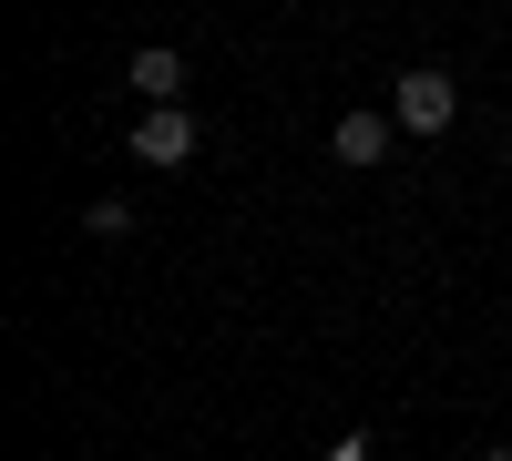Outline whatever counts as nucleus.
I'll list each match as a JSON object with an SVG mask.
<instances>
[{
    "label": "nucleus",
    "instance_id": "obj_1",
    "mask_svg": "<svg viewBox=\"0 0 512 461\" xmlns=\"http://www.w3.org/2000/svg\"><path fill=\"white\" fill-rule=\"evenodd\" d=\"M451 113H461V82H451V72L420 62V72H400V82H390V123H400V134H441Z\"/></svg>",
    "mask_w": 512,
    "mask_h": 461
},
{
    "label": "nucleus",
    "instance_id": "obj_2",
    "mask_svg": "<svg viewBox=\"0 0 512 461\" xmlns=\"http://www.w3.org/2000/svg\"><path fill=\"white\" fill-rule=\"evenodd\" d=\"M185 154H195V123H185V113H144V123H134V164H164V175H175Z\"/></svg>",
    "mask_w": 512,
    "mask_h": 461
},
{
    "label": "nucleus",
    "instance_id": "obj_3",
    "mask_svg": "<svg viewBox=\"0 0 512 461\" xmlns=\"http://www.w3.org/2000/svg\"><path fill=\"white\" fill-rule=\"evenodd\" d=\"M134 93H144V113H175V93H185V52H134Z\"/></svg>",
    "mask_w": 512,
    "mask_h": 461
},
{
    "label": "nucleus",
    "instance_id": "obj_4",
    "mask_svg": "<svg viewBox=\"0 0 512 461\" xmlns=\"http://www.w3.org/2000/svg\"><path fill=\"white\" fill-rule=\"evenodd\" d=\"M328 144H338V164H379V154H390V113H349Z\"/></svg>",
    "mask_w": 512,
    "mask_h": 461
},
{
    "label": "nucleus",
    "instance_id": "obj_5",
    "mask_svg": "<svg viewBox=\"0 0 512 461\" xmlns=\"http://www.w3.org/2000/svg\"><path fill=\"white\" fill-rule=\"evenodd\" d=\"M328 461H369V431H349V441H338V451H328Z\"/></svg>",
    "mask_w": 512,
    "mask_h": 461
},
{
    "label": "nucleus",
    "instance_id": "obj_6",
    "mask_svg": "<svg viewBox=\"0 0 512 461\" xmlns=\"http://www.w3.org/2000/svg\"><path fill=\"white\" fill-rule=\"evenodd\" d=\"M482 461H512V451H482Z\"/></svg>",
    "mask_w": 512,
    "mask_h": 461
}]
</instances>
